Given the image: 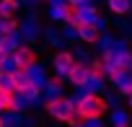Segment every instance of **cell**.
<instances>
[{
  "instance_id": "1",
  "label": "cell",
  "mask_w": 132,
  "mask_h": 127,
  "mask_svg": "<svg viewBox=\"0 0 132 127\" xmlns=\"http://www.w3.org/2000/svg\"><path fill=\"white\" fill-rule=\"evenodd\" d=\"M109 112V101L96 93V91H88L78 99V114L86 119V122H93V119H101L104 114Z\"/></svg>"
},
{
  "instance_id": "2",
  "label": "cell",
  "mask_w": 132,
  "mask_h": 127,
  "mask_svg": "<svg viewBox=\"0 0 132 127\" xmlns=\"http://www.w3.org/2000/svg\"><path fill=\"white\" fill-rule=\"evenodd\" d=\"M47 114L73 127V122L78 119V101H73L68 96H52L47 101Z\"/></svg>"
},
{
  "instance_id": "3",
  "label": "cell",
  "mask_w": 132,
  "mask_h": 127,
  "mask_svg": "<svg viewBox=\"0 0 132 127\" xmlns=\"http://www.w3.org/2000/svg\"><path fill=\"white\" fill-rule=\"evenodd\" d=\"M36 62H39V54L34 52V47L29 44H21L11 52V68L13 70H23V73H34L36 70Z\"/></svg>"
},
{
  "instance_id": "4",
  "label": "cell",
  "mask_w": 132,
  "mask_h": 127,
  "mask_svg": "<svg viewBox=\"0 0 132 127\" xmlns=\"http://www.w3.org/2000/svg\"><path fill=\"white\" fill-rule=\"evenodd\" d=\"M68 83H73L75 88H86V86H91V83H93L91 62H83V60H78L75 65H73V70L68 73Z\"/></svg>"
},
{
  "instance_id": "5",
  "label": "cell",
  "mask_w": 132,
  "mask_h": 127,
  "mask_svg": "<svg viewBox=\"0 0 132 127\" xmlns=\"http://www.w3.org/2000/svg\"><path fill=\"white\" fill-rule=\"evenodd\" d=\"M78 39L83 42V44H88V47H93V44H98L104 36H101V26L96 23V21H80L78 26Z\"/></svg>"
},
{
  "instance_id": "6",
  "label": "cell",
  "mask_w": 132,
  "mask_h": 127,
  "mask_svg": "<svg viewBox=\"0 0 132 127\" xmlns=\"http://www.w3.org/2000/svg\"><path fill=\"white\" fill-rule=\"evenodd\" d=\"M78 62V57L70 52V49H60L54 57H52V68H54V73L57 75H62V78H68V73L73 70V65Z\"/></svg>"
},
{
  "instance_id": "7",
  "label": "cell",
  "mask_w": 132,
  "mask_h": 127,
  "mask_svg": "<svg viewBox=\"0 0 132 127\" xmlns=\"http://www.w3.org/2000/svg\"><path fill=\"white\" fill-rule=\"evenodd\" d=\"M18 96H21V93H18L16 88L0 86V114H3V112H16V109H21Z\"/></svg>"
},
{
  "instance_id": "8",
  "label": "cell",
  "mask_w": 132,
  "mask_h": 127,
  "mask_svg": "<svg viewBox=\"0 0 132 127\" xmlns=\"http://www.w3.org/2000/svg\"><path fill=\"white\" fill-rule=\"evenodd\" d=\"M13 88H16L21 96H26L31 88H36V78H34V73L16 70V73H13Z\"/></svg>"
},
{
  "instance_id": "9",
  "label": "cell",
  "mask_w": 132,
  "mask_h": 127,
  "mask_svg": "<svg viewBox=\"0 0 132 127\" xmlns=\"http://www.w3.org/2000/svg\"><path fill=\"white\" fill-rule=\"evenodd\" d=\"M80 21H83V5H78V3H65L62 5V23L78 26Z\"/></svg>"
},
{
  "instance_id": "10",
  "label": "cell",
  "mask_w": 132,
  "mask_h": 127,
  "mask_svg": "<svg viewBox=\"0 0 132 127\" xmlns=\"http://www.w3.org/2000/svg\"><path fill=\"white\" fill-rule=\"evenodd\" d=\"M91 73H93V83H101L104 78H109V65L101 57H96V60H91Z\"/></svg>"
},
{
  "instance_id": "11",
  "label": "cell",
  "mask_w": 132,
  "mask_h": 127,
  "mask_svg": "<svg viewBox=\"0 0 132 127\" xmlns=\"http://www.w3.org/2000/svg\"><path fill=\"white\" fill-rule=\"evenodd\" d=\"M21 5V0H0V18H16Z\"/></svg>"
},
{
  "instance_id": "12",
  "label": "cell",
  "mask_w": 132,
  "mask_h": 127,
  "mask_svg": "<svg viewBox=\"0 0 132 127\" xmlns=\"http://www.w3.org/2000/svg\"><path fill=\"white\" fill-rule=\"evenodd\" d=\"M109 3V11L114 16H127L132 11V0H106Z\"/></svg>"
},
{
  "instance_id": "13",
  "label": "cell",
  "mask_w": 132,
  "mask_h": 127,
  "mask_svg": "<svg viewBox=\"0 0 132 127\" xmlns=\"http://www.w3.org/2000/svg\"><path fill=\"white\" fill-rule=\"evenodd\" d=\"M0 47L8 49V52H13L16 47H21V36H18V31H16V34H0Z\"/></svg>"
},
{
  "instance_id": "14",
  "label": "cell",
  "mask_w": 132,
  "mask_h": 127,
  "mask_svg": "<svg viewBox=\"0 0 132 127\" xmlns=\"http://www.w3.org/2000/svg\"><path fill=\"white\" fill-rule=\"evenodd\" d=\"M16 31H21L18 18H0V34H16Z\"/></svg>"
},
{
  "instance_id": "15",
  "label": "cell",
  "mask_w": 132,
  "mask_h": 127,
  "mask_svg": "<svg viewBox=\"0 0 132 127\" xmlns=\"http://www.w3.org/2000/svg\"><path fill=\"white\" fill-rule=\"evenodd\" d=\"M65 3H78V5L86 8V5H91V0H65Z\"/></svg>"
},
{
  "instance_id": "16",
  "label": "cell",
  "mask_w": 132,
  "mask_h": 127,
  "mask_svg": "<svg viewBox=\"0 0 132 127\" xmlns=\"http://www.w3.org/2000/svg\"><path fill=\"white\" fill-rule=\"evenodd\" d=\"M0 127H5V119H3V114H0Z\"/></svg>"
},
{
  "instance_id": "17",
  "label": "cell",
  "mask_w": 132,
  "mask_h": 127,
  "mask_svg": "<svg viewBox=\"0 0 132 127\" xmlns=\"http://www.w3.org/2000/svg\"><path fill=\"white\" fill-rule=\"evenodd\" d=\"M114 127H129V124H124V122H119V124H114Z\"/></svg>"
},
{
  "instance_id": "18",
  "label": "cell",
  "mask_w": 132,
  "mask_h": 127,
  "mask_svg": "<svg viewBox=\"0 0 132 127\" xmlns=\"http://www.w3.org/2000/svg\"><path fill=\"white\" fill-rule=\"evenodd\" d=\"M129 106H132V96H129Z\"/></svg>"
}]
</instances>
